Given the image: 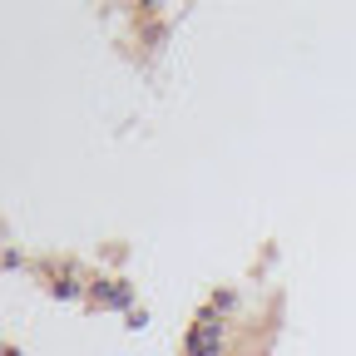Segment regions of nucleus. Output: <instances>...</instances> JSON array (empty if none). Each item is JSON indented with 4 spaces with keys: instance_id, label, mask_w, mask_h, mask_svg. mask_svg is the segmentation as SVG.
Masks as SVG:
<instances>
[{
    "instance_id": "1",
    "label": "nucleus",
    "mask_w": 356,
    "mask_h": 356,
    "mask_svg": "<svg viewBox=\"0 0 356 356\" xmlns=\"http://www.w3.org/2000/svg\"><path fill=\"white\" fill-rule=\"evenodd\" d=\"M218 307H228V297H218L213 302V312H203L198 317V327H193V337H188V356H218V332H222V322H218Z\"/></svg>"
},
{
    "instance_id": "2",
    "label": "nucleus",
    "mask_w": 356,
    "mask_h": 356,
    "mask_svg": "<svg viewBox=\"0 0 356 356\" xmlns=\"http://www.w3.org/2000/svg\"><path fill=\"white\" fill-rule=\"evenodd\" d=\"M99 297L114 302V307H124V302H129V287H99Z\"/></svg>"
}]
</instances>
